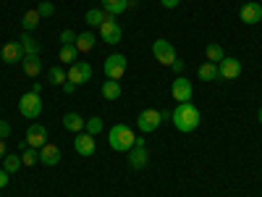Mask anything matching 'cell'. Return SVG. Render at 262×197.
<instances>
[{
    "label": "cell",
    "instance_id": "1",
    "mask_svg": "<svg viewBox=\"0 0 262 197\" xmlns=\"http://www.w3.org/2000/svg\"><path fill=\"white\" fill-rule=\"evenodd\" d=\"M200 121H202V116L194 108V103H179L176 111H173V126H176L179 131H184V134L194 131L196 126H200Z\"/></svg>",
    "mask_w": 262,
    "mask_h": 197
},
{
    "label": "cell",
    "instance_id": "2",
    "mask_svg": "<svg viewBox=\"0 0 262 197\" xmlns=\"http://www.w3.org/2000/svg\"><path fill=\"white\" fill-rule=\"evenodd\" d=\"M107 140H111V147H113L116 152H128L131 147H134L137 134L131 131V126L116 124V126H111V134H107Z\"/></svg>",
    "mask_w": 262,
    "mask_h": 197
},
{
    "label": "cell",
    "instance_id": "3",
    "mask_svg": "<svg viewBox=\"0 0 262 197\" xmlns=\"http://www.w3.org/2000/svg\"><path fill=\"white\" fill-rule=\"evenodd\" d=\"M152 55H155L158 63H163V66H173V61L179 58L176 55V48H173L165 37H158L155 42H152Z\"/></svg>",
    "mask_w": 262,
    "mask_h": 197
},
{
    "label": "cell",
    "instance_id": "4",
    "mask_svg": "<svg viewBox=\"0 0 262 197\" xmlns=\"http://www.w3.org/2000/svg\"><path fill=\"white\" fill-rule=\"evenodd\" d=\"M18 113L24 116V119H37L42 113V97L37 92H27V95H21L18 100Z\"/></svg>",
    "mask_w": 262,
    "mask_h": 197
},
{
    "label": "cell",
    "instance_id": "5",
    "mask_svg": "<svg viewBox=\"0 0 262 197\" xmlns=\"http://www.w3.org/2000/svg\"><path fill=\"white\" fill-rule=\"evenodd\" d=\"M102 42H107V45H118V42L123 40V29L118 27V21L113 16H107L102 24H100V34H97Z\"/></svg>",
    "mask_w": 262,
    "mask_h": 197
},
{
    "label": "cell",
    "instance_id": "6",
    "mask_svg": "<svg viewBox=\"0 0 262 197\" xmlns=\"http://www.w3.org/2000/svg\"><path fill=\"white\" fill-rule=\"evenodd\" d=\"M126 66H128L126 55H121V53H113L111 58H105V66H102V71H105V76H107V79L118 82V79H121V76L126 74Z\"/></svg>",
    "mask_w": 262,
    "mask_h": 197
},
{
    "label": "cell",
    "instance_id": "7",
    "mask_svg": "<svg viewBox=\"0 0 262 197\" xmlns=\"http://www.w3.org/2000/svg\"><path fill=\"white\" fill-rule=\"evenodd\" d=\"M170 95H173V100L176 103H191V95H194V87H191V82L186 79V76H176L173 79V87H170Z\"/></svg>",
    "mask_w": 262,
    "mask_h": 197
},
{
    "label": "cell",
    "instance_id": "8",
    "mask_svg": "<svg viewBox=\"0 0 262 197\" xmlns=\"http://www.w3.org/2000/svg\"><path fill=\"white\" fill-rule=\"evenodd\" d=\"M160 124H163V116H160V111H155V108H147V111H142V113L137 116V126H139L142 134H147V131H155Z\"/></svg>",
    "mask_w": 262,
    "mask_h": 197
},
{
    "label": "cell",
    "instance_id": "9",
    "mask_svg": "<svg viewBox=\"0 0 262 197\" xmlns=\"http://www.w3.org/2000/svg\"><path fill=\"white\" fill-rule=\"evenodd\" d=\"M69 82H74L76 87L79 84H84V82H90L92 79V66H90V61H76V63H71L69 66Z\"/></svg>",
    "mask_w": 262,
    "mask_h": 197
},
{
    "label": "cell",
    "instance_id": "10",
    "mask_svg": "<svg viewBox=\"0 0 262 197\" xmlns=\"http://www.w3.org/2000/svg\"><path fill=\"white\" fill-rule=\"evenodd\" d=\"M74 150L79 152L81 158H90V155H95V150H97L95 137H92V134H86V131H79L76 140H74Z\"/></svg>",
    "mask_w": 262,
    "mask_h": 197
},
{
    "label": "cell",
    "instance_id": "11",
    "mask_svg": "<svg viewBox=\"0 0 262 197\" xmlns=\"http://www.w3.org/2000/svg\"><path fill=\"white\" fill-rule=\"evenodd\" d=\"M27 145L34 147V150H39L42 145H48V129L42 124H32L27 129Z\"/></svg>",
    "mask_w": 262,
    "mask_h": 197
},
{
    "label": "cell",
    "instance_id": "12",
    "mask_svg": "<svg viewBox=\"0 0 262 197\" xmlns=\"http://www.w3.org/2000/svg\"><path fill=\"white\" fill-rule=\"evenodd\" d=\"M217 71H221V79H226V82L238 79L242 76V63H238L236 58H223L221 63H217Z\"/></svg>",
    "mask_w": 262,
    "mask_h": 197
},
{
    "label": "cell",
    "instance_id": "13",
    "mask_svg": "<svg viewBox=\"0 0 262 197\" xmlns=\"http://www.w3.org/2000/svg\"><path fill=\"white\" fill-rule=\"evenodd\" d=\"M147 163H149V152H147V147L134 145V147L128 150V166H131V171H142V168H147Z\"/></svg>",
    "mask_w": 262,
    "mask_h": 197
},
{
    "label": "cell",
    "instance_id": "14",
    "mask_svg": "<svg viewBox=\"0 0 262 197\" xmlns=\"http://www.w3.org/2000/svg\"><path fill=\"white\" fill-rule=\"evenodd\" d=\"M238 18L244 21V24H259L262 21V6L259 3H244L242 6V11H238Z\"/></svg>",
    "mask_w": 262,
    "mask_h": 197
},
{
    "label": "cell",
    "instance_id": "15",
    "mask_svg": "<svg viewBox=\"0 0 262 197\" xmlns=\"http://www.w3.org/2000/svg\"><path fill=\"white\" fill-rule=\"evenodd\" d=\"M0 58H3L8 66H13V63H21V61H24V50H21L18 40H16V42H6L3 50H0Z\"/></svg>",
    "mask_w": 262,
    "mask_h": 197
},
{
    "label": "cell",
    "instance_id": "16",
    "mask_svg": "<svg viewBox=\"0 0 262 197\" xmlns=\"http://www.w3.org/2000/svg\"><path fill=\"white\" fill-rule=\"evenodd\" d=\"M39 161L45 163V166H58L60 163V147L48 142V145H42L39 147Z\"/></svg>",
    "mask_w": 262,
    "mask_h": 197
},
{
    "label": "cell",
    "instance_id": "17",
    "mask_svg": "<svg viewBox=\"0 0 262 197\" xmlns=\"http://www.w3.org/2000/svg\"><path fill=\"white\" fill-rule=\"evenodd\" d=\"M21 69H24V74L29 79H37L39 71H42V58L39 55H24V61H21Z\"/></svg>",
    "mask_w": 262,
    "mask_h": 197
},
{
    "label": "cell",
    "instance_id": "18",
    "mask_svg": "<svg viewBox=\"0 0 262 197\" xmlns=\"http://www.w3.org/2000/svg\"><path fill=\"white\" fill-rule=\"evenodd\" d=\"M74 45H76V50H79V53H90V50L97 45V34H92L90 29H86V32L76 34V42H74Z\"/></svg>",
    "mask_w": 262,
    "mask_h": 197
},
{
    "label": "cell",
    "instance_id": "19",
    "mask_svg": "<svg viewBox=\"0 0 262 197\" xmlns=\"http://www.w3.org/2000/svg\"><path fill=\"white\" fill-rule=\"evenodd\" d=\"M18 45H21V50H24V55H39V42L34 37H29V32H21Z\"/></svg>",
    "mask_w": 262,
    "mask_h": 197
},
{
    "label": "cell",
    "instance_id": "20",
    "mask_svg": "<svg viewBox=\"0 0 262 197\" xmlns=\"http://www.w3.org/2000/svg\"><path fill=\"white\" fill-rule=\"evenodd\" d=\"M196 76H200L202 82H217L221 79V71H217V63H202L200 66V71H196Z\"/></svg>",
    "mask_w": 262,
    "mask_h": 197
},
{
    "label": "cell",
    "instance_id": "21",
    "mask_svg": "<svg viewBox=\"0 0 262 197\" xmlns=\"http://www.w3.org/2000/svg\"><path fill=\"white\" fill-rule=\"evenodd\" d=\"M128 8V0H102V11L107 13V16H121L123 11Z\"/></svg>",
    "mask_w": 262,
    "mask_h": 197
},
{
    "label": "cell",
    "instance_id": "22",
    "mask_svg": "<svg viewBox=\"0 0 262 197\" xmlns=\"http://www.w3.org/2000/svg\"><path fill=\"white\" fill-rule=\"evenodd\" d=\"M84 119L79 116V113H66L63 116V126L69 129V131H74V134H79V131H84Z\"/></svg>",
    "mask_w": 262,
    "mask_h": 197
},
{
    "label": "cell",
    "instance_id": "23",
    "mask_svg": "<svg viewBox=\"0 0 262 197\" xmlns=\"http://www.w3.org/2000/svg\"><path fill=\"white\" fill-rule=\"evenodd\" d=\"M39 11L37 8H32V11H27L24 16H21V27H24V32H34L37 27H39Z\"/></svg>",
    "mask_w": 262,
    "mask_h": 197
},
{
    "label": "cell",
    "instance_id": "24",
    "mask_svg": "<svg viewBox=\"0 0 262 197\" xmlns=\"http://www.w3.org/2000/svg\"><path fill=\"white\" fill-rule=\"evenodd\" d=\"M100 92H102V97H105V100H118V97H121V84H118V82H113V79H105Z\"/></svg>",
    "mask_w": 262,
    "mask_h": 197
},
{
    "label": "cell",
    "instance_id": "25",
    "mask_svg": "<svg viewBox=\"0 0 262 197\" xmlns=\"http://www.w3.org/2000/svg\"><path fill=\"white\" fill-rule=\"evenodd\" d=\"M105 18H107V13L102 8H90V11H86V16H84L86 27H97V29H100V24H102Z\"/></svg>",
    "mask_w": 262,
    "mask_h": 197
},
{
    "label": "cell",
    "instance_id": "26",
    "mask_svg": "<svg viewBox=\"0 0 262 197\" xmlns=\"http://www.w3.org/2000/svg\"><path fill=\"white\" fill-rule=\"evenodd\" d=\"M58 61L60 63H76L79 61V50H76V45H63L60 48V53H58Z\"/></svg>",
    "mask_w": 262,
    "mask_h": 197
},
{
    "label": "cell",
    "instance_id": "27",
    "mask_svg": "<svg viewBox=\"0 0 262 197\" xmlns=\"http://www.w3.org/2000/svg\"><path fill=\"white\" fill-rule=\"evenodd\" d=\"M48 82L55 84V87H63L66 82H69V76H66V71L60 69V66H53V69H48Z\"/></svg>",
    "mask_w": 262,
    "mask_h": 197
},
{
    "label": "cell",
    "instance_id": "28",
    "mask_svg": "<svg viewBox=\"0 0 262 197\" xmlns=\"http://www.w3.org/2000/svg\"><path fill=\"white\" fill-rule=\"evenodd\" d=\"M205 58H207L210 63H221V61L226 58V53H223V48H221V45H215V42H210V45L205 48Z\"/></svg>",
    "mask_w": 262,
    "mask_h": 197
},
{
    "label": "cell",
    "instance_id": "29",
    "mask_svg": "<svg viewBox=\"0 0 262 197\" xmlns=\"http://www.w3.org/2000/svg\"><path fill=\"white\" fill-rule=\"evenodd\" d=\"M102 129H105V124H102V119H100V116H92L90 121L84 124V131H86V134H92V137H97Z\"/></svg>",
    "mask_w": 262,
    "mask_h": 197
},
{
    "label": "cell",
    "instance_id": "30",
    "mask_svg": "<svg viewBox=\"0 0 262 197\" xmlns=\"http://www.w3.org/2000/svg\"><path fill=\"white\" fill-rule=\"evenodd\" d=\"M37 161H39V152L34 147H24V150H21V163H24V166H34Z\"/></svg>",
    "mask_w": 262,
    "mask_h": 197
},
{
    "label": "cell",
    "instance_id": "31",
    "mask_svg": "<svg viewBox=\"0 0 262 197\" xmlns=\"http://www.w3.org/2000/svg\"><path fill=\"white\" fill-rule=\"evenodd\" d=\"M3 163H6L3 168H6L8 173H16L21 166H24V163H21V155H6V158H3Z\"/></svg>",
    "mask_w": 262,
    "mask_h": 197
},
{
    "label": "cell",
    "instance_id": "32",
    "mask_svg": "<svg viewBox=\"0 0 262 197\" xmlns=\"http://www.w3.org/2000/svg\"><path fill=\"white\" fill-rule=\"evenodd\" d=\"M37 11H39V16H53L55 13V6L50 3V0H42V3L37 6Z\"/></svg>",
    "mask_w": 262,
    "mask_h": 197
},
{
    "label": "cell",
    "instance_id": "33",
    "mask_svg": "<svg viewBox=\"0 0 262 197\" xmlns=\"http://www.w3.org/2000/svg\"><path fill=\"white\" fill-rule=\"evenodd\" d=\"M74 42H76V32H71V29L60 32V45H74Z\"/></svg>",
    "mask_w": 262,
    "mask_h": 197
},
{
    "label": "cell",
    "instance_id": "34",
    "mask_svg": "<svg viewBox=\"0 0 262 197\" xmlns=\"http://www.w3.org/2000/svg\"><path fill=\"white\" fill-rule=\"evenodd\" d=\"M8 137H11V124L0 121V140H8Z\"/></svg>",
    "mask_w": 262,
    "mask_h": 197
},
{
    "label": "cell",
    "instance_id": "35",
    "mask_svg": "<svg viewBox=\"0 0 262 197\" xmlns=\"http://www.w3.org/2000/svg\"><path fill=\"white\" fill-rule=\"evenodd\" d=\"M8 176H11V173H8L6 168H0V189H3V187L8 184Z\"/></svg>",
    "mask_w": 262,
    "mask_h": 197
},
{
    "label": "cell",
    "instance_id": "36",
    "mask_svg": "<svg viewBox=\"0 0 262 197\" xmlns=\"http://www.w3.org/2000/svg\"><path fill=\"white\" fill-rule=\"evenodd\" d=\"M63 92H66V95H74V92H76V84H74V82H66V84H63Z\"/></svg>",
    "mask_w": 262,
    "mask_h": 197
},
{
    "label": "cell",
    "instance_id": "37",
    "mask_svg": "<svg viewBox=\"0 0 262 197\" xmlns=\"http://www.w3.org/2000/svg\"><path fill=\"white\" fill-rule=\"evenodd\" d=\"M170 69L181 74V71H184V61H181V58H176V61H173V66H170Z\"/></svg>",
    "mask_w": 262,
    "mask_h": 197
},
{
    "label": "cell",
    "instance_id": "38",
    "mask_svg": "<svg viewBox=\"0 0 262 197\" xmlns=\"http://www.w3.org/2000/svg\"><path fill=\"white\" fill-rule=\"evenodd\" d=\"M160 3H163V8H176L181 0H160Z\"/></svg>",
    "mask_w": 262,
    "mask_h": 197
},
{
    "label": "cell",
    "instance_id": "39",
    "mask_svg": "<svg viewBox=\"0 0 262 197\" xmlns=\"http://www.w3.org/2000/svg\"><path fill=\"white\" fill-rule=\"evenodd\" d=\"M8 155V152H6V140H0V161H3Z\"/></svg>",
    "mask_w": 262,
    "mask_h": 197
},
{
    "label": "cell",
    "instance_id": "40",
    "mask_svg": "<svg viewBox=\"0 0 262 197\" xmlns=\"http://www.w3.org/2000/svg\"><path fill=\"white\" fill-rule=\"evenodd\" d=\"M134 145H139V147H147V140H144V137H137V140H134Z\"/></svg>",
    "mask_w": 262,
    "mask_h": 197
},
{
    "label": "cell",
    "instance_id": "41",
    "mask_svg": "<svg viewBox=\"0 0 262 197\" xmlns=\"http://www.w3.org/2000/svg\"><path fill=\"white\" fill-rule=\"evenodd\" d=\"M32 92H37V95L42 92V84H39V82H34V84H32Z\"/></svg>",
    "mask_w": 262,
    "mask_h": 197
},
{
    "label": "cell",
    "instance_id": "42",
    "mask_svg": "<svg viewBox=\"0 0 262 197\" xmlns=\"http://www.w3.org/2000/svg\"><path fill=\"white\" fill-rule=\"evenodd\" d=\"M257 121L262 124V105H259V111H257Z\"/></svg>",
    "mask_w": 262,
    "mask_h": 197
},
{
    "label": "cell",
    "instance_id": "43",
    "mask_svg": "<svg viewBox=\"0 0 262 197\" xmlns=\"http://www.w3.org/2000/svg\"><path fill=\"white\" fill-rule=\"evenodd\" d=\"M259 6H262V0H259Z\"/></svg>",
    "mask_w": 262,
    "mask_h": 197
},
{
    "label": "cell",
    "instance_id": "44",
    "mask_svg": "<svg viewBox=\"0 0 262 197\" xmlns=\"http://www.w3.org/2000/svg\"><path fill=\"white\" fill-rule=\"evenodd\" d=\"M259 24H262V21H259Z\"/></svg>",
    "mask_w": 262,
    "mask_h": 197
}]
</instances>
